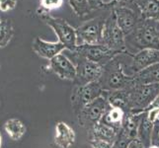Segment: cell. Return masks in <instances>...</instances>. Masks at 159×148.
Masks as SVG:
<instances>
[{
    "label": "cell",
    "mask_w": 159,
    "mask_h": 148,
    "mask_svg": "<svg viewBox=\"0 0 159 148\" xmlns=\"http://www.w3.org/2000/svg\"><path fill=\"white\" fill-rule=\"evenodd\" d=\"M128 148H146V147L144 146V144L142 143L139 138H134L129 143Z\"/></svg>",
    "instance_id": "cell-31"
},
{
    "label": "cell",
    "mask_w": 159,
    "mask_h": 148,
    "mask_svg": "<svg viewBox=\"0 0 159 148\" xmlns=\"http://www.w3.org/2000/svg\"><path fill=\"white\" fill-rule=\"evenodd\" d=\"M4 129L9 135V137L14 141L20 140L25 135L27 130L24 123L21 119L16 118L7 119L4 123Z\"/></svg>",
    "instance_id": "cell-21"
},
{
    "label": "cell",
    "mask_w": 159,
    "mask_h": 148,
    "mask_svg": "<svg viewBox=\"0 0 159 148\" xmlns=\"http://www.w3.org/2000/svg\"><path fill=\"white\" fill-rule=\"evenodd\" d=\"M153 125H154V123H152L147 118L146 114L145 113L142 114V117L140 119L139 125L138 138L141 140V142L144 144L146 148L151 145V133H152Z\"/></svg>",
    "instance_id": "cell-22"
},
{
    "label": "cell",
    "mask_w": 159,
    "mask_h": 148,
    "mask_svg": "<svg viewBox=\"0 0 159 148\" xmlns=\"http://www.w3.org/2000/svg\"><path fill=\"white\" fill-rule=\"evenodd\" d=\"M155 63H159V51L152 48H144L134 54H131L129 68L134 75L139 71Z\"/></svg>",
    "instance_id": "cell-13"
},
{
    "label": "cell",
    "mask_w": 159,
    "mask_h": 148,
    "mask_svg": "<svg viewBox=\"0 0 159 148\" xmlns=\"http://www.w3.org/2000/svg\"><path fill=\"white\" fill-rule=\"evenodd\" d=\"M120 54L104 65L103 75L99 82L105 92L129 89L134 85V76L125 72V65L120 60Z\"/></svg>",
    "instance_id": "cell-1"
},
{
    "label": "cell",
    "mask_w": 159,
    "mask_h": 148,
    "mask_svg": "<svg viewBox=\"0 0 159 148\" xmlns=\"http://www.w3.org/2000/svg\"><path fill=\"white\" fill-rule=\"evenodd\" d=\"M69 4L75 14L79 17L88 14L91 11V7L87 0H69Z\"/></svg>",
    "instance_id": "cell-24"
},
{
    "label": "cell",
    "mask_w": 159,
    "mask_h": 148,
    "mask_svg": "<svg viewBox=\"0 0 159 148\" xmlns=\"http://www.w3.org/2000/svg\"><path fill=\"white\" fill-rule=\"evenodd\" d=\"M32 48L39 56L51 60L57 54L61 53L63 49H65V47L59 41L47 42L38 37L33 42Z\"/></svg>",
    "instance_id": "cell-14"
},
{
    "label": "cell",
    "mask_w": 159,
    "mask_h": 148,
    "mask_svg": "<svg viewBox=\"0 0 159 148\" xmlns=\"http://www.w3.org/2000/svg\"><path fill=\"white\" fill-rule=\"evenodd\" d=\"M74 57L76 60V70H77V75H76L77 85H85L101 79L104 65L82 57Z\"/></svg>",
    "instance_id": "cell-10"
},
{
    "label": "cell",
    "mask_w": 159,
    "mask_h": 148,
    "mask_svg": "<svg viewBox=\"0 0 159 148\" xmlns=\"http://www.w3.org/2000/svg\"><path fill=\"white\" fill-rule=\"evenodd\" d=\"M136 0H112L108 2V7H129L130 5L135 4Z\"/></svg>",
    "instance_id": "cell-27"
},
{
    "label": "cell",
    "mask_w": 159,
    "mask_h": 148,
    "mask_svg": "<svg viewBox=\"0 0 159 148\" xmlns=\"http://www.w3.org/2000/svg\"><path fill=\"white\" fill-rule=\"evenodd\" d=\"M147 148H159V146H156V145H150L149 147H147Z\"/></svg>",
    "instance_id": "cell-34"
},
{
    "label": "cell",
    "mask_w": 159,
    "mask_h": 148,
    "mask_svg": "<svg viewBox=\"0 0 159 148\" xmlns=\"http://www.w3.org/2000/svg\"><path fill=\"white\" fill-rule=\"evenodd\" d=\"M110 107L111 106L105 95L98 97L77 112L79 123L82 127H86L90 129L93 125L101 122Z\"/></svg>",
    "instance_id": "cell-6"
},
{
    "label": "cell",
    "mask_w": 159,
    "mask_h": 148,
    "mask_svg": "<svg viewBox=\"0 0 159 148\" xmlns=\"http://www.w3.org/2000/svg\"><path fill=\"white\" fill-rule=\"evenodd\" d=\"M91 148H116L114 142H110L106 140L92 139L90 140Z\"/></svg>",
    "instance_id": "cell-26"
},
{
    "label": "cell",
    "mask_w": 159,
    "mask_h": 148,
    "mask_svg": "<svg viewBox=\"0 0 159 148\" xmlns=\"http://www.w3.org/2000/svg\"><path fill=\"white\" fill-rule=\"evenodd\" d=\"M104 92L105 91L103 90L99 81L85 85H76L70 97L71 105L78 112L87 104L104 95Z\"/></svg>",
    "instance_id": "cell-8"
},
{
    "label": "cell",
    "mask_w": 159,
    "mask_h": 148,
    "mask_svg": "<svg viewBox=\"0 0 159 148\" xmlns=\"http://www.w3.org/2000/svg\"><path fill=\"white\" fill-rule=\"evenodd\" d=\"M91 7V10L94 9H103L108 7V3L104 2V0H87Z\"/></svg>",
    "instance_id": "cell-30"
},
{
    "label": "cell",
    "mask_w": 159,
    "mask_h": 148,
    "mask_svg": "<svg viewBox=\"0 0 159 148\" xmlns=\"http://www.w3.org/2000/svg\"><path fill=\"white\" fill-rule=\"evenodd\" d=\"M14 36V28L10 20H2L0 22V47L9 45Z\"/></svg>",
    "instance_id": "cell-23"
},
{
    "label": "cell",
    "mask_w": 159,
    "mask_h": 148,
    "mask_svg": "<svg viewBox=\"0 0 159 148\" xmlns=\"http://www.w3.org/2000/svg\"><path fill=\"white\" fill-rule=\"evenodd\" d=\"M73 56L76 57H82L93 62L100 63L102 65L107 64L110 60L118 56L115 52L105 47L102 43L99 45H82L77 46L73 52Z\"/></svg>",
    "instance_id": "cell-9"
},
{
    "label": "cell",
    "mask_w": 159,
    "mask_h": 148,
    "mask_svg": "<svg viewBox=\"0 0 159 148\" xmlns=\"http://www.w3.org/2000/svg\"><path fill=\"white\" fill-rule=\"evenodd\" d=\"M111 107H116L124 110L125 112L129 111V92L128 89L104 92Z\"/></svg>",
    "instance_id": "cell-18"
},
{
    "label": "cell",
    "mask_w": 159,
    "mask_h": 148,
    "mask_svg": "<svg viewBox=\"0 0 159 148\" xmlns=\"http://www.w3.org/2000/svg\"><path fill=\"white\" fill-rule=\"evenodd\" d=\"M102 45L107 47L110 51L116 54L125 53L128 52L125 36L117 23L114 11L105 19L102 35Z\"/></svg>",
    "instance_id": "cell-5"
},
{
    "label": "cell",
    "mask_w": 159,
    "mask_h": 148,
    "mask_svg": "<svg viewBox=\"0 0 159 148\" xmlns=\"http://www.w3.org/2000/svg\"><path fill=\"white\" fill-rule=\"evenodd\" d=\"M128 90L129 92V112L143 114L144 110L159 96V83L134 85Z\"/></svg>",
    "instance_id": "cell-4"
},
{
    "label": "cell",
    "mask_w": 159,
    "mask_h": 148,
    "mask_svg": "<svg viewBox=\"0 0 159 148\" xmlns=\"http://www.w3.org/2000/svg\"><path fill=\"white\" fill-rule=\"evenodd\" d=\"M1 21H2V20H1V19H0V22H1Z\"/></svg>",
    "instance_id": "cell-35"
},
{
    "label": "cell",
    "mask_w": 159,
    "mask_h": 148,
    "mask_svg": "<svg viewBox=\"0 0 159 148\" xmlns=\"http://www.w3.org/2000/svg\"><path fill=\"white\" fill-rule=\"evenodd\" d=\"M125 116H127V112H125L124 110L116 107H110L106 114H104L101 122L120 131L123 128Z\"/></svg>",
    "instance_id": "cell-19"
},
{
    "label": "cell",
    "mask_w": 159,
    "mask_h": 148,
    "mask_svg": "<svg viewBox=\"0 0 159 148\" xmlns=\"http://www.w3.org/2000/svg\"><path fill=\"white\" fill-rule=\"evenodd\" d=\"M135 5L143 20L152 19L159 21V0H136Z\"/></svg>",
    "instance_id": "cell-20"
},
{
    "label": "cell",
    "mask_w": 159,
    "mask_h": 148,
    "mask_svg": "<svg viewBox=\"0 0 159 148\" xmlns=\"http://www.w3.org/2000/svg\"><path fill=\"white\" fill-rule=\"evenodd\" d=\"M113 11L116 15L117 23L125 37L131 34L143 20L139 10L134 11V9L130 7H116L113 8Z\"/></svg>",
    "instance_id": "cell-11"
},
{
    "label": "cell",
    "mask_w": 159,
    "mask_h": 148,
    "mask_svg": "<svg viewBox=\"0 0 159 148\" xmlns=\"http://www.w3.org/2000/svg\"><path fill=\"white\" fill-rule=\"evenodd\" d=\"M63 0H41V7L48 11L57 9L62 5Z\"/></svg>",
    "instance_id": "cell-25"
},
{
    "label": "cell",
    "mask_w": 159,
    "mask_h": 148,
    "mask_svg": "<svg viewBox=\"0 0 159 148\" xmlns=\"http://www.w3.org/2000/svg\"><path fill=\"white\" fill-rule=\"evenodd\" d=\"M90 130V140L92 139H99L106 140L110 142H116L119 131L114 128L102 122L96 123L95 125L89 129Z\"/></svg>",
    "instance_id": "cell-16"
},
{
    "label": "cell",
    "mask_w": 159,
    "mask_h": 148,
    "mask_svg": "<svg viewBox=\"0 0 159 148\" xmlns=\"http://www.w3.org/2000/svg\"><path fill=\"white\" fill-rule=\"evenodd\" d=\"M151 145L159 146V119L154 123L151 133Z\"/></svg>",
    "instance_id": "cell-29"
},
{
    "label": "cell",
    "mask_w": 159,
    "mask_h": 148,
    "mask_svg": "<svg viewBox=\"0 0 159 148\" xmlns=\"http://www.w3.org/2000/svg\"><path fill=\"white\" fill-rule=\"evenodd\" d=\"M125 43L136 47L139 51L144 48L159 51V21L142 20L134 31L125 37Z\"/></svg>",
    "instance_id": "cell-2"
},
{
    "label": "cell",
    "mask_w": 159,
    "mask_h": 148,
    "mask_svg": "<svg viewBox=\"0 0 159 148\" xmlns=\"http://www.w3.org/2000/svg\"><path fill=\"white\" fill-rule=\"evenodd\" d=\"M17 5V0H0V10L3 12L13 10Z\"/></svg>",
    "instance_id": "cell-28"
},
{
    "label": "cell",
    "mask_w": 159,
    "mask_h": 148,
    "mask_svg": "<svg viewBox=\"0 0 159 148\" xmlns=\"http://www.w3.org/2000/svg\"><path fill=\"white\" fill-rule=\"evenodd\" d=\"M37 14L41 20L43 21L48 26L56 33L58 38V41L65 47V49L69 52H73L77 47V38H76V29L69 25L65 20L52 17L48 10L43 7L38 8Z\"/></svg>",
    "instance_id": "cell-3"
},
{
    "label": "cell",
    "mask_w": 159,
    "mask_h": 148,
    "mask_svg": "<svg viewBox=\"0 0 159 148\" xmlns=\"http://www.w3.org/2000/svg\"><path fill=\"white\" fill-rule=\"evenodd\" d=\"M76 141L75 130L64 122L56 124V133L53 142L58 148H70Z\"/></svg>",
    "instance_id": "cell-15"
},
{
    "label": "cell",
    "mask_w": 159,
    "mask_h": 148,
    "mask_svg": "<svg viewBox=\"0 0 159 148\" xmlns=\"http://www.w3.org/2000/svg\"><path fill=\"white\" fill-rule=\"evenodd\" d=\"M148 111H157V112H159V96L150 104V105H149L148 107H147V108L144 110L143 113L148 112Z\"/></svg>",
    "instance_id": "cell-32"
},
{
    "label": "cell",
    "mask_w": 159,
    "mask_h": 148,
    "mask_svg": "<svg viewBox=\"0 0 159 148\" xmlns=\"http://www.w3.org/2000/svg\"><path fill=\"white\" fill-rule=\"evenodd\" d=\"M48 68L62 80H76V75H77L76 65L65 54L59 53L52 58L48 62Z\"/></svg>",
    "instance_id": "cell-12"
},
{
    "label": "cell",
    "mask_w": 159,
    "mask_h": 148,
    "mask_svg": "<svg viewBox=\"0 0 159 148\" xmlns=\"http://www.w3.org/2000/svg\"><path fill=\"white\" fill-rule=\"evenodd\" d=\"M105 19L97 17L85 22L76 29L77 46L99 45L102 43V35Z\"/></svg>",
    "instance_id": "cell-7"
},
{
    "label": "cell",
    "mask_w": 159,
    "mask_h": 148,
    "mask_svg": "<svg viewBox=\"0 0 159 148\" xmlns=\"http://www.w3.org/2000/svg\"><path fill=\"white\" fill-rule=\"evenodd\" d=\"M133 76L134 85L159 83V63L152 64L150 66L136 72Z\"/></svg>",
    "instance_id": "cell-17"
},
{
    "label": "cell",
    "mask_w": 159,
    "mask_h": 148,
    "mask_svg": "<svg viewBox=\"0 0 159 148\" xmlns=\"http://www.w3.org/2000/svg\"><path fill=\"white\" fill-rule=\"evenodd\" d=\"M1 145H2V136L1 133H0V148H1Z\"/></svg>",
    "instance_id": "cell-33"
}]
</instances>
